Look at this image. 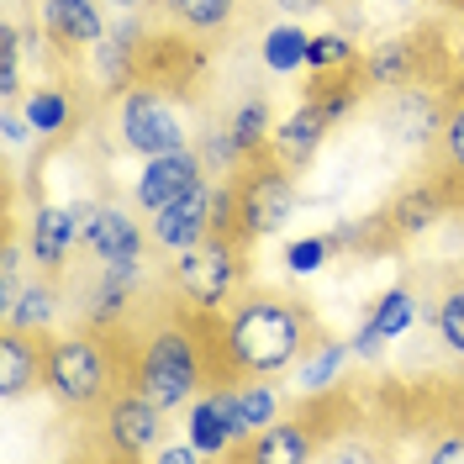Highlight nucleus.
<instances>
[{
  "label": "nucleus",
  "mask_w": 464,
  "mask_h": 464,
  "mask_svg": "<svg viewBox=\"0 0 464 464\" xmlns=\"http://www.w3.org/2000/svg\"><path fill=\"white\" fill-rule=\"evenodd\" d=\"M185 317L201 333L211 385H232L248 375H285L322 338L317 312L295 290H243L222 312H185Z\"/></svg>",
  "instance_id": "1"
},
{
  "label": "nucleus",
  "mask_w": 464,
  "mask_h": 464,
  "mask_svg": "<svg viewBox=\"0 0 464 464\" xmlns=\"http://www.w3.org/2000/svg\"><path fill=\"white\" fill-rule=\"evenodd\" d=\"M132 343L138 327H90L74 322L69 333L48 338L43 391L69 417H95L121 385H132Z\"/></svg>",
  "instance_id": "2"
},
{
  "label": "nucleus",
  "mask_w": 464,
  "mask_h": 464,
  "mask_svg": "<svg viewBox=\"0 0 464 464\" xmlns=\"http://www.w3.org/2000/svg\"><path fill=\"white\" fill-rule=\"evenodd\" d=\"M132 385L143 391L148 401H159L164 411H185V406L211 385V364L196 322L174 306L169 317L138 322V343H132Z\"/></svg>",
  "instance_id": "3"
},
{
  "label": "nucleus",
  "mask_w": 464,
  "mask_h": 464,
  "mask_svg": "<svg viewBox=\"0 0 464 464\" xmlns=\"http://www.w3.org/2000/svg\"><path fill=\"white\" fill-rule=\"evenodd\" d=\"M232 185V237L254 254L264 237L290 227V217L301 211V190H295V169H285L280 159H248L243 169L227 179Z\"/></svg>",
  "instance_id": "4"
},
{
  "label": "nucleus",
  "mask_w": 464,
  "mask_h": 464,
  "mask_svg": "<svg viewBox=\"0 0 464 464\" xmlns=\"http://www.w3.org/2000/svg\"><path fill=\"white\" fill-rule=\"evenodd\" d=\"M243 275H248V248L232 232H206L201 243H190L169 264L174 306H185V312H222L237 295Z\"/></svg>",
  "instance_id": "5"
},
{
  "label": "nucleus",
  "mask_w": 464,
  "mask_h": 464,
  "mask_svg": "<svg viewBox=\"0 0 464 464\" xmlns=\"http://www.w3.org/2000/svg\"><path fill=\"white\" fill-rule=\"evenodd\" d=\"M111 138L127 148V153H138V159H159V153H174V148L196 143L190 121L179 111V90L148 85V80H138V85L116 101Z\"/></svg>",
  "instance_id": "6"
},
{
  "label": "nucleus",
  "mask_w": 464,
  "mask_h": 464,
  "mask_svg": "<svg viewBox=\"0 0 464 464\" xmlns=\"http://www.w3.org/2000/svg\"><path fill=\"white\" fill-rule=\"evenodd\" d=\"M164 422H169V411L159 401H148L138 385H121L111 401L95 411V428L106 438L111 459H153V449L164 443Z\"/></svg>",
  "instance_id": "7"
},
{
  "label": "nucleus",
  "mask_w": 464,
  "mask_h": 464,
  "mask_svg": "<svg viewBox=\"0 0 464 464\" xmlns=\"http://www.w3.org/2000/svg\"><path fill=\"white\" fill-rule=\"evenodd\" d=\"M443 90L438 80H417V85H396L380 95V127L396 138L401 148H417V153H433L438 148V132H443Z\"/></svg>",
  "instance_id": "8"
},
{
  "label": "nucleus",
  "mask_w": 464,
  "mask_h": 464,
  "mask_svg": "<svg viewBox=\"0 0 464 464\" xmlns=\"http://www.w3.org/2000/svg\"><path fill=\"white\" fill-rule=\"evenodd\" d=\"M438 74L443 69H438L433 32H380L375 43H364V80H370V90L417 85V80H438Z\"/></svg>",
  "instance_id": "9"
},
{
  "label": "nucleus",
  "mask_w": 464,
  "mask_h": 464,
  "mask_svg": "<svg viewBox=\"0 0 464 464\" xmlns=\"http://www.w3.org/2000/svg\"><path fill=\"white\" fill-rule=\"evenodd\" d=\"M143 37H148V32H143L138 16H116L111 27H106V37L80 58L101 101H111V106H116L127 90L143 80Z\"/></svg>",
  "instance_id": "10"
},
{
  "label": "nucleus",
  "mask_w": 464,
  "mask_h": 464,
  "mask_svg": "<svg viewBox=\"0 0 464 464\" xmlns=\"http://www.w3.org/2000/svg\"><path fill=\"white\" fill-rule=\"evenodd\" d=\"M454 201H459V190H454L443 174H428V179L401 185V190L375 211V222H380V232H385V243L401 248V243H411V237H422L428 227H438Z\"/></svg>",
  "instance_id": "11"
},
{
  "label": "nucleus",
  "mask_w": 464,
  "mask_h": 464,
  "mask_svg": "<svg viewBox=\"0 0 464 464\" xmlns=\"http://www.w3.org/2000/svg\"><path fill=\"white\" fill-rule=\"evenodd\" d=\"M22 243H27V259L48 275H63L69 269V254L80 248V217H74V201H48L37 196L27 211V227H22Z\"/></svg>",
  "instance_id": "12"
},
{
  "label": "nucleus",
  "mask_w": 464,
  "mask_h": 464,
  "mask_svg": "<svg viewBox=\"0 0 464 464\" xmlns=\"http://www.w3.org/2000/svg\"><path fill=\"white\" fill-rule=\"evenodd\" d=\"M201 179H211V174H206L196 143L174 148V153H159V159H143V169L132 179V206H138L143 217H153L159 206L179 201V196H185L190 185H201Z\"/></svg>",
  "instance_id": "13"
},
{
  "label": "nucleus",
  "mask_w": 464,
  "mask_h": 464,
  "mask_svg": "<svg viewBox=\"0 0 464 464\" xmlns=\"http://www.w3.org/2000/svg\"><path fill=\"white\" fill-rule=\"evenodd\" d=\"M211 201H217V179L190 185L179 201L159 206V211L148 217V237H153L159 248H169V254H185L190 243H201L206 232H211Z\"/></svg>",
  "instance_id": "14"
},
{
  "label": "nucleus",
  "mask_w": 464,
  "mask_h": 464,
  "mask_svg": "<svg viewBox=\"0 0 464 464\" xmlns=\"http://www.w3.org/2000/svg\"><path fill=\"white\" fill-rule=\"evenodd\" d=\"M148 227L143 217L132 211L127 201H101L95 217H90V232H85V254L95 264H111V259H143L148 254Z\"/></svg>",
  "instance_id": "15"
},
{
  "label": "nucleus",
  "mask_w": 464,
  "mask_h": 464,
  "mask_svg": "<svg viewBox=\"0 0 464 464\" xmlns=\"http://www.w3.org/2000/svg\"><path fill=\"white\" fill-rule=\"evenodd\" d=\"M37 22H43V32H48L74 63H80V58L106 37V27H111L101 0H37Z\"/></svg>",
  "instance_id": "16"
},
{
  "label": "nucleus",
  "mask_w": 464,
  "mask_h": 464,
  "mask_svg": "<svg viewBox=\"0 0 464 464\" xmlns=\"http://www.w3.org/2000/svg\"><path fill=\"white\" fill-rule=\"evenodd\" d=\"M222 401H227V422H232L237 449H243L254 433H264L275 417H285V391L275 385V375L232 380V385H222Z\"/></svg>",
  "instance_id": "17"
},
{
  "label": "nucleus",
  "mask_w": 464,
  "mask_h": 464,
  "mask_svg": "<svg viewBox=\"0 0 464 464\" xmlns=\"http://www.w3.org/2000/svg\"><path fill=\"white\" fill-rule=\"evenodd\" d=\"M237 459H254V464H306L322 459V438L312 428V417H275L264 433H254Z\"/></svg>",
  "instance_id": "18"
},
{
  "label": "nucleus",
  "mask_w": 464,
  "mask_h": 464,
  "mask_svg": "<svg viewBox=\"0 0 464 464\" xmlns=\"http://www.w3.org/2000/svg\"><path fill=\"white\" fill-rule=\"evenodd\" d=\"M43 370H48V338L5 327L0 333V396L22 401L27 391H43Z\"/></svg>",
  "instance_id": "19"
},
{
  "label": "nucleus",
  "mask_w": 464,
  "mask_h": 464,
  "mask_svg": "<svg viewBox=\"0 0 464 464\" xmlns=\"http://www.w3.org/2000/svg\"><path fill=\"white\" fill-rule=\"evenodd\" d=\"M63 306H69V301H63L58 275L37 269V275L22 280L16 301H11L0 317H5V327H22V333H37V338H53V333H58V312H63Z\"/></svg>",
  "instance_id": "20"
},
{
  "label": "nucleus",
  "mask_w": 464,
  "mask_h": 464,
  "mask_svg": "<svg viewBox=\"0 0 464 464\" xmlns=\"http://www.w3.org/2000/svg\"><path fill=\"white\" fill-rule=\"evenodd\" d=\"M185 433L206 459H237V438H232V422H227L222 385H206L201 396L185 406Z\"/></svg>",
  "instance_id": "21"
},
{
  "label": "nucleus",
  "mask_w": 464,
  "mask_h": 464,
  "mask_svg": "<svg viewBox=\"0 0 464 464\" xmlns=\"http://www.w3.org/2000/svg\"><path fill=\"white\" fill-rule=\"evenodd\" d=\"M153 5L164 11V22L174 32H185L196 43H217L237 16V0H153Z\"/></svg>",
  "instance_id": "22"
},
{
  "label": "nucleus",
  "mask_w": 464,
  "mask_h": 464,
  "mask_svg": "<svg viewBox=\"0 0 464 464\" xmlns=\"http://www.w3.org/2000/svg\"><path fill=\"white\" fill-rule=\"evenodd\" d=\"M22 111H27L32 132L37 138H63L74 127V95L58 85V80H32V90L22 95Z\"/></svg>",
  "instance_id": "23"
},
{
  "label": "nucleus",
  "mask_w": 464,
  "mask_h": 464,
  "mask_svg": "<svg viewBox=\"0 0 464 464\" xmlns=\"http://www.w3.org/2000/svg\"><path fill=\"white\" fill-rule=\"evenodd\" d=\"M443 132H438V174L454 185V190H464V74L459 80H449L443 85Z\"/></svg>",
  "instance_id": "24"
},
{
  "label": "nucleus",
  "mask_w": 464,
  "mask_h": 464,
  "mask_svg": "<svg viewBox=\"0 0 464 464\" xmlns=\"http://www.w3.org/2000/svg\"><path fill=\"white\" fill-rule=\"evenodd\" d=\"M353 359V348L343 338H327L322 333L317 343L301 353V364H295V385L306 391V396H322V391H333V380L343 375V364Z\"/></svg>",
  "instance_id": "25"
},
{
  "label": "nucleus",
  "mask_w": 464,
  "mask_h": 464,
  "mask_svg": "<svg viewBox=\"0 0 464 464\" xmlns=\"http://www.w3.org/2000/svg\"><path fill=\"white\" fill-rule=\"evenodd\" d=\"M306 48H312V32L301 27V22H275V27L264 32V69L269 74H295V69H306Z\"/></svg>",
  "instance_id": "26"
},
{
  "label": "nucleus",
  "mask_w": 464,
  "mask_h": 464,
  "mask_svg": "<svg viewBox=\"0 0 464 464\" xmlns=\"http://www.w3.org/2000/svg\"><path fill=\"white\" fill-rule=\"evenodd\" d=\"M227 132H232V143L243 148V159H259V153H269V132H275L269 101H264V95L237 101V106H232V116H227Z\"/></svg>",
  "instance_id": "27"
},
{
  "label": "nucleus",
  "mask_w": 464,
  "mask_h": 464,
  "mask_svg": "<svg viewBox=\"0 0 464 464\" xmlns=\"http://www.w3.org/2000/svg\"><path fill=\"white\" fill-rule=\"evenodd\" d=\"M359 63H364V48H359L343 27L312 32V48H306V74H338V69H359Z\"/></svg>",
  "instance_id": "28"
},
{
  "label": "nucleus",
  "mask_w": 464,
  "mask_h": 464,
  "mask_svg": "<svg viewBox=\"0 0 464 464\" xmlns=\"http://www.w3.org/2000/svg\"><path fill=\"white\" fill-rule=\"evenodd\" d=\"M196 153H201V164H206L211 179H232V174L248 164V159H243V148L232 143L227 121H206L201 132H196Z\"/></svg>",
  "instance_id": "29"
},
{
  "label": "nucleus",
  "mask_w": 464,
  "mask_h": 464,
  "mask_svg": "<svg viewBox=\"0 0 464 464\" xmlns=\"http://www.w3.org/2000/svg\"><path fill=\"white\" fill-rule=\"evenodd\" d=\"M364 317L375 322L385 338H406V333H411V322H417V290H411V285H391L375 306L364 312Z\"/></svg>",
  "instance_id": "30"
},
{
  "label": "nucleus",
  "mask_w": 464,
  "mask_h": 464,
  "mask_svg": "<svg viewBox=\"0 0 464 464\" xmlns=\"http://www.w3.org/2000/svg\"><path fill=\"white\" fill-rule=\"evenodd\" d=\"M433 327H438V343L449 348L454 359H464V285H449L438 295Z\"/></svg>",
  "instance_id": "31"
},
{
  "label": "nucleus",
  "mask_w": 464,
  "mask_h": 464,
  "mask_svg": "<svg viewBox=\"0 0 464 464\" xmlns=\"http://www.w3.org/2000/svg\"><path fill=\"white\" fill-rule=\"evenodd\" d=\"M327 259H333V243H327V232L295 237V243L285 248V269H290V275H317Z\"/></svg>",
  "instance_id": "32"
},
{
  "label": "nucleus",
  "mask_w": 464,
  "mask_h": 464,
  "mask_svg": "<svg viewBox=\"0 0 464 464\" xmlns=\"http://www.w3.org/2000/svg\"><path fill=\"white\" fill-rule=\"evenodd\" d=\"M385 343H391V338H385V333H380V327H375L370 317L359 322V327H353V338H348V348H353V359H370V364H375L380 353H385Z\"/></svg>",
  "instance_id": "33"
},
{
  "label": "nucleus",
  "mask_w": 464,
  "mask_h": 464,
  "mask_svg": "<svg viewBox=\"0 0 464 464\" xmlns=\"http://www.w3.org/2000/svg\"><path fill=\"white\" fill-rule=\"evenodd\" d=\"M280 16L290 22H301V16H322V11H333V5H343V0H269Z\"/></svg>",
  "instance_id": "34"
},
{
  "label": "nucleus",
  "mask_w": 464,
  "mask_h": 464,
  "mask_svg": "<svg viewBox=\"0 0 464 464\" xmlns=\"http://www.w3.org/2000/svg\"><path fill=\"white\" fill-rule=\"evenodd\" d=\"M428 459L433 464H464V428L459 433H449V438H438L433 449H428Z\"/></svg>",
  "instance_id": "35"
},
{
  "label": "nucleus",
  "mask_w": 464,
  "mask_h": 464,
  "mask_svg": "<svg viewBox=\"0 0 464 464\" xmlns=\"http://www.w3.org/2000/svg\"><path fill=\"white\" fill-rule=\"evenodd\" d=\"M153 459H159V464H196V459H206V454L196 449V443H159V449H153Z\"/></svg>",
  "instance_id": "36"
},
{
  "label": "nucleus",
  "mask_w": 464,
  "mask_h": 464,
  "mask_svg": "<svg viewBox=\"0 0 464 464\" xmlns=\"http://www.w3.org/2000/svg\"><path fill=\"white\" fill-rule=\"evenodd\" d=\"M101 5H111L116 16H143V5H153V0H101Z\"/></svg>",
  "instance_id": "37"
},
{
  "label": "nucleus",
  "mask_w": 464,
  "mask_h": 464,
  "mask_svg": "<svg viewBox=\"0 0 464 464\" xmlns=\"http://www.w3.org/2000/svg\"><path fill=\"white\" fill-rule=\"evenodd\" d=\"M454 48H459V58H464V11H459V22H454Z\"/></svg>",
  "instance_id": "38"
},
{
  "label": "nucleus",
  "mask_w": 464,
  "mask_h": 464,
  "mask_svg": "<svg viewBox=\"0 0 464 464\" xmlns=\"http://www.w3.org/2000/svg\"><path fill=\"white\" fill-rule=\"evenodd\" d=\"M380 5H417V0H380Z\"/></svg>",
  "instance_id": "39"
}]
</instances>
